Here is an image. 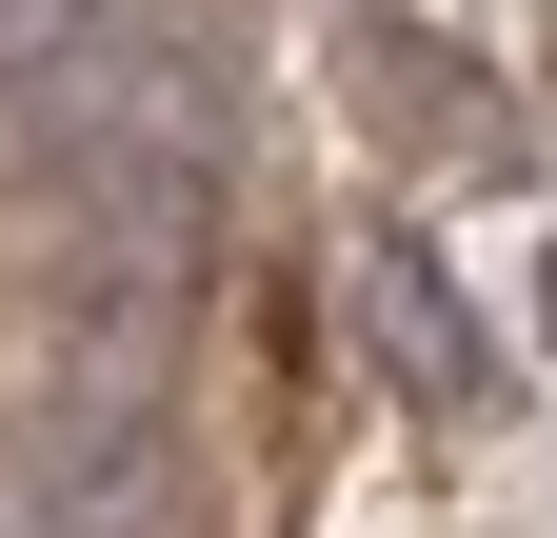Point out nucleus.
<instances>
[{
  "label": "nucleus",
  "mask_w": 557,
  "mask_h": 538,
  "mask_svg": "<svg viewBox=\"0 0 557 538\" xmlns=\"http://www.w3.org/2000/svg\"><path fill=\"white\" fill-rule=\"evenodd\" d=\"M21 518L40 538H180V439L100 419V399H40L21 419Z\"/></svg>",
  "instance_id": "obj_1"
},
{
  "label": "nucleus",
  "mask_w": 557,
  "mask_h": 538,
  "mask_svg": "<svg viewBox=\"0 0 557 538\" xmlns=\"http://www.w3.org/2000/svg\"><path fill=\"white\" fill-rule=\"evenodd\" d=\"M359 319H379V359H398L418 399H478V379H498V340H478V299L438 280V240H359Z\"/></svg>",
  "instance_id": "obj_2"
},
{
  "label": "nucleus",
  "mask_w": 557,
  "mask_h": 538,
  "mask_svg": "<svg viewBox=\"0 0 557 538\" xmlns=\"http://www.w3.org/2000/svg\"><path fill=\"white\" fill-rule=\"evenodd\" d=\"M537 340H557V259H537Z\"/></svg>",
  "instance_id": "obj_3"
},
{
  "label": "nucleus",
  "mask_w": 557,
  "mask_h": 538,
  "mask_svg": "<svg viewBox=\"0 0 557 538\" xmlns=\"http://www.w3.org/2000/svg\"><path fill=\"white\" fill-rule=\"evenodd\" d=\"M0 538H40V518H0Z\"/></svg>",
  "instance_id": "obj_4"
}]
</instances>
